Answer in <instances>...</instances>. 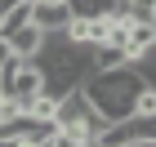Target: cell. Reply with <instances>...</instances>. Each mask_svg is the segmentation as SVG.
I'll use <instances>...</instances> for the list:
<instances>
[{"label": "cell", "instance_id": "1", "mask_svg": "<svg viewBox=\"0 0 156 147\" xmlns=\"http://www.w3.org/2000/svg\"><path fill=\"white\" fill-rule=\"evenodd\" d=\"M147 85V76L138 62H116V67H103V72H85L80 89L85 98L94 103V111L103 121H125L134 116V98Z\"/></svg>", "mask_w": 156, "mask_h": 147}, {"label": "cell", "instance_id": "7", "mask_svg": "<svg viewBox=\"0 0 156 147\" xmlns=\"http://www.w3.org/2000/svg\"><path fill=\"white\" fill-rule=\"evenodd\" d=\"M62 5H67L72 18H94V13H107L112 9V0H62Z\"/></svg>", "mask_w": 156, "mask_h": 147}, {"label": "cell", "instance_id": "3", "mask_svg": "<svg viewBox=\"0 0 156 147\" xmlns=\"http://www.w3.org/2000/svg\"><path fill=\"white\" fill-rule=\"evenodd\" d=\"M40 89H45V72H40L36 58H18L13 67H5V94L9 98L27 103V98H36Z\"/></svg>", "mask_w": 156, "mask_h": 147}, {"label": "cell", "instance_id": "5", "mask_svg": "<svg viewBox=\"0 0 156 147\" xmlns=\"http://www.w3.org/2000/svg\"><path fill=\"white\" fill-rule=\"evenodd\" d=\"M5 40H9L13 58H36V54H40V45H45V31H40V27L27 18V23H23V27H13Z\"/></svg>", "mask_w": 156, "mask_h": 147}, {"label": "cell", "instance_id": "8", "mask_svg": "<svg viewBox=\"0 0 156 147\" xmlns=\"http://www.w3.org/2000/svg\"><path fill=\"white\" fill-rule=\"evenodd\" d=\"M13 62H18V58H13V49H9V40L0 36V72H5V67H13Z\"/></svg>", "mask_w": 156, "mask_h": 147}, {"label": "cell", "instance_id": "6", "mask_svg": "<svg viewBox=\"0 0 156 147\" xmlns=\"http://www.w3.org/2000/svg\"><path fill=\"white\" fill-rule=\"evenodd\" d=\"M67 5L62 0H31V23L40 27V31H62L67 27Z\"/></svg>", "mask_w": 156, "mask_h": 147}, {"label": "cell", "instance_id": "9", "mask_svg": "<svg viewBox=\"0 0 156 147\" xmlns=\"http://www.w3.org/2000/svg\"><path fill=\"white\" fill-rule=\"evenodd\" d=\"M0 94H5V72H0Z\"/></svg>", "mask_w": 156, "mask_h": 147}, {"label": "cell", "instance_id": "4", "mask_svg": "<svg viewBox=\"0 0 156 147\" xmlns=\"http://www.w3.org/2000/svg\"><path fill=\"white\" fill-rule=\"evenodd\" d=\"M125 58L129 62H138L143 54H152L156 49V23L152 18H129V31H125Z\"/></svg>", "mask_w": 156, "mask_h": 147}, {"label": "cell", "instance_id": "2", "mask_svg": "<svg viewBox=\"0 0 156 147\" xmlns=\"http://www.w3.org/2000/svg\"><path fill=\"white\" fill-rule=\"evenodd\" d=\"M40 72H45V94H67V89H76L85 80V72H89V49L76 45V40H67L62 31H45V45H40Z\"/></svg>", "mask_w": 156, "mask_h": 147}]
</instances>
